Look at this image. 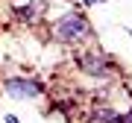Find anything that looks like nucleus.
<instances>
[{
	"mask_svg": "<svg viewBox=\"0 0 132 123\" xmlns=\"http://www.w3.org/2000/svg\"><path fill=\"white\" fill-rule=\"evenodd\" d=\"M50 32L62 44H76V41H85V38L91 35V24H88V18H85L82 12H68V15H62L59 21H53Z\"/></svg>",
	"mask_w": 132,
	"mask_h": 123,
	"instance_id": "1",
	"label": "nucleus"
},
{
	"mask_svg": "<svg viewBox=\"0 0 132 123\" xmlns=\"http://www.w3.org/2000/svg\"><path fill=\"white\" fill-rule=\"evenodd\" d=\"M76 67H79L85 76H94V79H106V76H112V71H114L112 59L103 56V53H79V56H76Z\"/></svg>",
	"mask_w": 132,
	"mask_h": 123,
	"instance_id": "2",
	"label": "nucleus"
},
{
	"mask_svg": "<svg viewBox=\"0 0 132 123\" xmlns=\"http://www.w3.org/2000/svg\"><path fill=\"white\" fill-rule=\"evenodd\" d=\"M3 91L15 100H38L44 94V82L27 79V76H12V79H3Z\"/></svg>",
	"mask_w": 132,
	"mask_h": 123,
	"instance_id": "3",
	"label": "nucleus"
},
{
	"mask_svg": "<svg viewBox=\"0 0 132 123\" xmlns=\"http://www.w3.org/2000/svg\"><path fill=\"white\" fill-rule=\"evenodd\" d=\"M44 12H47V3H44V0H29L27 6L15 9V15H18V18H24V21H35V18H41Z\"/></svg>",
	"mask_w": 132,
	"mask_h": 123,
	"instance_id": "4",
	"label": "nucleus"
},
{
	"mask_svg": "<svg viewBox=\"0 0 132 123\" xmlns=\"http://www.w3.org/2000/svg\"><path fill=\"white\" fill-rule=\"evenodd\" d=\"M112 117H114V109H109V106H94L88 111L91 123H112Z\"/></svg>",
	"mask_w": 132,
	"mask_h": 123,
	"instance_id": "5",
	"label": "nucleus"
},
{
	"mask_svg": "<svg viewBox=\"0 0 132 123\" xmlns=\"http://www.w3.org/2000/svg\"><path fill=\"white\" fill-rule=\"evenodd\" d=\"M3 120H6V123H21L18 117H15V114H6V117H3Z\"/></svg>",
	"mask_w": 132,
	"mask_h": 123,
	"instance_id": "6",
	"label": "nucleus"
},
{
	"mask_svg": "<svg viewBox=\"0 0 132 123\" xmlns=\"http://www.w3.org/2000/svg\"><path fill=\"white\" fill-rule=\"evenodd\" d=\"M85 3H103V0H85Z\"/></svg>",
	"mask_w": 132,
	"mask_h": 123,
	"instance_id": "7",
	"label": "nucleus"
}]
</instances>
